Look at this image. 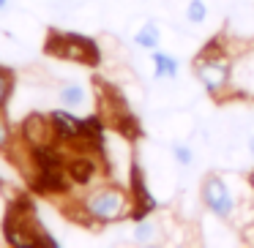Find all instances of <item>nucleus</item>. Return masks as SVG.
Wrapping results in <instances>:
<instances>
[{
	"label": "nucleus",
	"mask_w": 254,
	"mask_h": 248,
	"mask_svg": "<svg viewBox=\"0 0 254 248\" xmlns=\"http://www.w3.org/2000/svg\"><path fill=\"white\" fill-rule=\"evenodd\" d=\"M66 213L88 226L121 224L126 218H134V197L128 186L99 183V186H90L79 202H74V210L66 207Z\"/></svg>",
	"instance_id": "1"
},
{
	"label": "nucleus",
	"mask_w": 254,
	"mask_h": 248,
	"mask_svg": "<svg viewBox=\"0 0 254 248\" xmlns=\"http://www.w3.org/2000/svg\"><path fill=\"white\" fill-rule=\"evenodd\" d=\"M232 57L235 55H232L227 39L219 33L191 60L194 77H197V82L202 85V90L210 99H224L232 90Z\"/></svg>",
	"instance_id": "2"
},
{
	"label": "nucleus",
	"mask_w": 254,
	"mask_h": 248,
	"mask_svg": "<svg viewBox=\"0 0 254 248\" xmlns=\"http://www.w3.org/2000/svg\"><path fill=\"white\" fill-rule=\"evenodd\" d=\"M3 240L14 248H61V240L52 237L36 218V210L28 199L11 202L3 221Z\"/></svg>",
	"instance_id": "3"
},
{
	"label": "nucleus",
	"mask_w": 254,
	"mask_h": 248,
	"mask_svg": "<svg viewBox=\"0 0 254 248\" xmlns=\"http://www.w3.org/2000/svg\"><path fill=\"white\" fill-rule=\"evenodd\" d=\"M199 202L202 207L221 224L238 221V210H241V199L235 197V191L230 188L224 175L219 172H208L199 183Z\"/></svg>",
	"instance_id": "4"
},
{
	"label": "nucleus",
	"mask_w": 254,
	"mask_h": 248,
	"mask_svg": "<svg viewBox=\"0 0 254 248\" xmlns=\"http://www.w3.org/2000/svg\"><path fill=\"white\" fill-rule=\"evenodd\" d=\"M44 50L52 57L66 63H79V66H99L101 63V50L93 39L79 33H66V30H50Z\"/></svg>",
	"instance_id": "5"
},
{
	"label": "nucleus",
	"mask_w": 254,
	"mask_h": 248,
	"mask_svg": "<svg viewBox=\"0 0 254 248\" xmlns=\"http://www.w3.org/2000/svg\"><path fill=\"white\" fill-rule=\"evenodd\" d=\"M99 153L88 148H74L66 150V175L74 188H90L93 180L99 177Z\"/></svg>",
	"instance_id": "6"
},
{
	"label": "nucleus",
	"mask_w": 254,
	"mask_h": 248,
	"mask_svg": "<svg viewBox=\"0 0 254 248\" xmlns=\"http://www.w3.org/2000/svg\"><path fill=\"white\" fill-rule=\"evenodd\" d=\"M50 126H52V139L63 150L82 148V117L74 115V109L58 106L50 112Z\"/></svg>",
	"instance_id": "7"
},
{
	"label": "nucleus",
	"mask_w": 254,
	"mask_h": 248,
	"mask_svg": "<svg viewBox=\"0 0 254 248\" xmlns=\"http://www.w3.org/2000/svg\"><path fill=\"white\" fill-rule=\"evenodd\" d=\"M19 142L25 148H36V145H47L55 142L52 139V126H50V115H41V112H30L22 123H19Z\"/></svg>",
	"instance_id": "8"
},
{
	"label": "nucleus",
	"mask_w": 254,
	"mask_h": 248,
	"mask_svg": "<svg viewBox=\"0 0 254 248\" xmlns=\"http://www.w3.org/2000/svg\"><path fill=\"white\" fill-rule=\"evenodd\" d=\"M232 93L254 99V50L232 57Z\"/></svg>",
	"instance_id": "9"
},
{
	"label": "nucleus",
	"mask_w": 254,
	"mask_h": 248,
	"mask_svg": "<svg viewBox=\"0 0 254 248\" xmlns=\"http://www.w3.org/2000/svg\"><path fill=\"white\" fill-rule=\"evenodd\" d=\"M150 63H153V77L159 79V82H172V79H178V74H181V60H178L172 52L153 50L150 52Z\"/></svg>",
	"instance_id": "10"
},
{
	"label": "nucleus",
	"mask_w": 254,
	"mask_h": 248,
	"mask_svg": "<svg viewBox=\"0 0 254 248\" xmlns=\"http://www.w3.org/2000/svg\"><path fill=\"white\" fill-rule=\"evenodd\" d=\"M58 104L66 109H88L90 93L82 82H66L58 88Z\"/></svg>",
	"instance_id": "11"
},
{
	"label": "nucleus",
	"mask_w": 254,
	"mask_h": 248,
	"mask_svg": "<svg viewBox=\"0 0 254 248\" xmlns=\"http://www.w3.org/2000/svg\"><path fill=\"white\" fill-rule=\"evenodd\" d=\"M134 47H139V50H159L161 47V28L156 22H142L137 30H134Z\"/></svg>",
	"instance_id": "12"
},
{
	"label": "nucleus",
	"mask_w": 254,
	"mask_h": 248,
	"mask_svg": "<svg viewBox=\"0 0 254 248\" xmlns=\"http://www.w3.org/2000/svg\"><path fill=\"white\" fill-rule=\"evenodd\" d=\"M210 17V6L208 0H186V6H183V19H186L189 25H205Z\"/></svg>",
	"instance_id": "13"
},
{
	"label": "nucleus",
	"mask_w": 254,
	"mask_h": 248,
	"mask_svg": "<svg viewBox=\"0 0 254 248\" xmlns=\"http://www.w3.org/2000/svg\"><path fill=\"white\" fill-rule=\"evenodd\" d=\"M14 88H17V74H14V68L0 66V109H6L11 104Z\"/></svg>",
	"instance_id": "14"
},
{
	"label": "nucleus",
	"mask_w": 254,
	"mask_h": 248,
	"mask_svg": "<svg viewBox=\"0 0 254 248\" xmlns=\"http://www.w3.org/2000/svg\"><path fill=\"white\" fill-rule=\"evenodd\" d=\"M156 232H159L156 221H150V215H145V218H137V221H134L131 237H134L137 243H153V240H156Z\"/></svg>",
	"instance_id": "15"
},
{
	"label": "nucleus",
	"mask_w": 254,
	"mask_h": 248,
	"mask_svg": "<svg viewBox=\"0 0 254 248\" xmlns=\"http://www.w3.org/2000/svg\"><path fill=\"white\" fill-rule=\"evenodd\" d=\"M170 153H172V161H175L181 169H189V166L194 164V150H191V145H186V142H172Z\"/></svg>",
	"instance_id": "16"
},
{
	"label": "nucleus",
	"mask_w": 254,
	"mask_h": 248,
	"mask_svg": "<svg viewBox=\"0 0 254 248\" xmlns=\"http://www.w3.org/2000/svg\"><path fill=\"white\" fill-rule=\"evenodd\" d=\"M17 145V137H14V128L6 117V109H0V153H11V148Z\"/></svg>",
	"instance_id": "17"
},
{
	"label": "nucleus",
	"mask_w": 254,
	"mask_h": 248,
	"mask_svg": "<svg viewBox=\"0 0 254 248\" xmlns=\"http://www.w3.org/2000/svg\"><path fill=\"white\" fill-rule=\"evenodd\" d=\"M241 235H243V240H246V243H254V218L241 229Z\"/></svg>",
	"instance_id": "18"
},
{
	"label": "nucleus",
	"mask_w": 254,
	"mask_h": 248,
	"mask_svg": "<svg viewBox=\"0 0 254 248\" xmlns=\"http://www.w3.org/2000/svg\"><path fill=\"white\" fill-rule=\"evenodd\" d=\"M246 150H249V155H252V158H254V131H252V134H249V137H246Z\"/></svg>",
	"instance_id": "19"
},
{
	"label": "nucleus",
	"mask_w": 254,
	"mask_h": 248,
	"mask_svg": "<svg viewBox=\"0 0 254 248\" xmlns=\"http://www.w3.org/2000/svg\"><path fill=\"white\" fill-rule=\"evenodd\" d=\"M249 188H252V194H254V169L249 172Z\"/></svg>",
	"instance_id": "20"
},
{
	"label": "nucleus",
	"mask_w": 254,
	"mask_h": 248,
	"mask_svg": "<svg viewBox=\"0 0 254 248\" xmlns=\"http://www.w3.org/2000/svg\"><path fill=\"white\" fill-rule=\"evenodd\" d=\"M8 8V0H0V11H6Z\"/></svg>",
	"instance_id": "21"
}]
</instances>
